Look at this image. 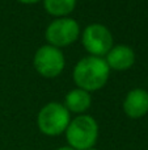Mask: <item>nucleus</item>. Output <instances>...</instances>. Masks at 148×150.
I'll return each instance as SVG.
<instances>
[{
    "label": "nucleus",
    "mask_w": 148,
    "mask_h": 150,
    "mask_svg": "<svg viewBox=\"0 0 148 150\" xmlns=\"http://www.w3.org/2000/svg\"><path fill=\"white\" fill-rule=\"evenodd\" d=\"M17 1L22 3V4H36V3L41 1V0H17Z\"/></svg>",
    "instance_id": "nucleus-11"
},
{
    "label": "nucleus",
    "mask_w": 148,
    "mask_h": 150,
    "mask_svg": "<svg viewBox=\"0 0 148 150\" xmlns=\"http://www.w3.org/2000/svg\"><path fill=\"white\" fill-rule=\"evenodd\" d=\"M106 61L109 69L117 71L128 70L135 63V53L127 45H115L106 54Z\"/></svg>",
    "instance_id": "nucleus-8"
},
{
    "label": "nucleus",
    "mask_w": 148,
    "mask_h": 150,
    "mask_svg": "<svg viewBox=\"0 0 148 150\" xmlns=\"http://www.w3.org/2000/svg\"><path fill=\"white\" fill-rule=\"evenodd\" d=\"M80 34V26L76 20L71 17H58L49 24L45 32L49 45L58 49L68 46L77 40Z\"/></svg>",
    "instance_id": "nucleus-4"
},
{
    "label": "nucleus",
    "mask_w": 148,
    "mask_h": 150,
    "mask_svg": "<svg viewBox=\"0 0 148 150\" xmlns=\"http://www.w3.org/2000/svg\"><path fill=\"white\" fill-rule=\"evenodd\" d=\"M45 9L55 17H67L76 7V0H43Z\"/></svg>",
    "instance_id": "nucleus-10"
},
{
    "label": "nucleus",
    "mask_w": 148,
    "mask_h": 150,
    "mask_svg": "<svg viewBox=\"0 0 148 150\" xmlns=\"http://www.w3.org/2000/svg\"><path fill=\"white\" fill-rule=\"evenodd\" d=\"M110 75V69L106 61L101 57L88 55L76 63L73 69V82L79 88L88 92L101 90L108 83Z\"/></svg>",
    "instance_id": "nucleus-1"
},
{
    "label": "nucleus",
    "mask_w": 148,
    "mask_h": 150,
    "mask_svg": "<svg viewBox=\"0 0 148 150\" xmlns=\"http://www.w3.org/2000/svg\"><path fill=\"white\" fill-rule=\"evenodd\" d=\"M123 112L130 119H140L148 113V91L134 88L123 100Z\"/></svg>",
    "instance_id": "nucleus-7"
},
{
    "label": "nucleus",
    "mask_w": 148,
    "mask_h": 150,
    "mask_svg": "<svg viewBox=\"0 0 148 150\" xmlns=\"http://www.w3.org/2000/svg\"><path fill=\"white\" fill-rule=\"evenodd\" d=\"M88 150H98L97 148H91V149H88Z\"/></svg>",
    "instance_id": "nucleus-13"
},
{
    "label": "nucleus",
    "mask_w": 148,
    "mask_h": 150,
    "mask_svg": "<svg viewBox=\"0 0 148 150\" xmlns=\"http://www.w3.org/2000/svg\"><path fill=\"white\" fill-rule=\"evenodd\" d=\"M68 146L75 150L94 148L98 140V124L89 115H77L68 124L64 132Z\"/></svg>",
    "instance_id": "nucleus-2"
},
{
    "label": "nucleus",
    "mask_w": 148,
    "mask_h": 150,
    "mask_svg": "<svg viewBox=\"0 0 148 150\" xmlns=\"http://www.w3.org/2000/svg\"><path fill=\"white\" fill-rule=\"evenodd\" d=\"M33 65L37 73L45 78H55L62 74L66 65L62 50L51 45H43L36 52Z\"/></svg>",
    "instance_id": "nucleus-6"
},
{
    "label": "nucleus",
    "mask_w": 148,
    "mask_h": 150,
    "mask_svg": "<svg viewBox=\"0 0 148 150\" xmlns=\"http://www.w3.org/2000/svg\"><path fill=\"white\" fill-rule=\"evenodd\" d=\"M57 150H75V149H73V148H71V146H60V148H58Z\"/></svg>",
    "instance_id": "nucleus-12"
},
{
    "label": "nucleus",
    "mask_w": 148,
    "mask_h": 150,
    "mask_svg": "<svg viewBox=\"0 0 148 150\" xmlns=\"http://www.w3.org/2000/svg\"><path fill=\"white\" fill-rule=\"evenodd\" d=\"M71 121V113L64 104L50 101L41 108L37 116V125L41 133L49 137L60 136L66 132Z\"/></svg>",
    "instance_id": "nucleus-3"
},
{
    "label": "nucleus",
    "mask_w": 148,
    "mask_h": 150,
    "mask_svg": "<svg viewBox=\"0 0 148 150\" xmlns=\"http://www.w3.org/2000/svg\"><path fill=\"white\" fill-rule=\"evenodd\" d=\"M92 104L91 93L81 88H73L66 95L64 98V107L68 109V112L77 115H84L89 109Z\"/></svg>",
    "instance_id": "nucleus-9"
},
{
    "label": "nucleus",
    "mask_w": 148,
    "mask_h": 150,
    "mask_svg": "<svg viewBox=\"0 0 148 150\" xmlns=\"http://www.w3.org/2000/svg\"><path fill=\"white\" fill-rule=\"evenodd\" d=\"M81 42L85 50L93 57H104L113 47V36L104 24L88 25L81 34Z\"/></svg>",
    "instance_id": "nucleus-5"
}]
</instances>
